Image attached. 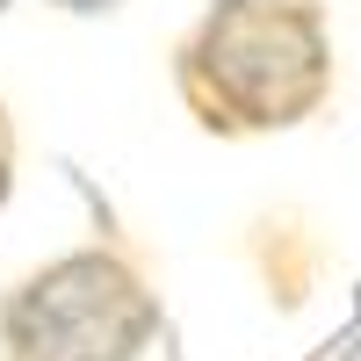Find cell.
<instances>
[{
  "label": "cell",
  "mask_w": 361,
  "mask_h": 361,
  "mask_svg": "<svg viewBox=\"0 0 361 361\" xmlns=\"http://www.w3.org/2000/svg\"><path fill=\"white\" fill-rule=\"evenodd\" d=\"M166 80L202 137H289L340 87L333 8L325 0H209L173 37Z\"/></svg>",
  "instance_id": "obj_1"
},
{
  "label": "cell",
  "mask_w": 361,
  "mask_h": 361,
  "mask_svg": "<svg viewBox=\"0 0 361 361\" xmlns=\"http://www.w3.org/2000/svg\"><path fill=\"white\" fill-rule=\"evenodd\" d=\"M159 347L166 296L116 224L0 282V361H152Z\"/></svg>",
  "instance_id": "obj_2"
},
{
  "label": "cell",
  "mask_w": 361,
  "mask_h": 361,
  "mask_svg": "<svg viewBox=\"0 0 361 361\" xmlns=\"http://www.w3.org/2000/svg\"><path fill=\"white\" fill-rule=\"evenodd\" d=\"M246 253H253V267H260V282H267V304L275 311H296L311 296V275H318V246L304 238V224L289 217H260L253 231H246Z\"/></svg>",
  "instance_id": "obj_3"
},
{
  "label": "cell",
  "mask_w": 361,
  "mask_h": 361,
  "mask_svg": "<svg viewBox=\"0 0 361 361\" xmlns=\"http://www.w3.org/2000/svg\"><path fill=\"white\" fill-rule=\"evenodd\" d=\"M15 188H22V123H15V102L0 94V217H8Z\"/></svg>",
  "instance_id": "obj_4"
},
{
  "label": "cell",
  "mask_w": 361,
  "mask_h": 361,
  "mask_svg": "<svg viewBox=\"0 0 361 361\" xmlns=\"http://www.w3.org/2000/svg\"><path fill=\"white\" fill-rule=\"evenodd\" d=\"M44 15H66V22H109V15H123L137 8V0H37Z\"/></svg>",
  "instance_id": "obj_5"
},
{
  "label": "cell",
  "mask_w": 361,
  "mask_h": 361,
  "mask_svg": "<svg viewBox=\"0 0 361 361\" xmlns=\"http://www.w3.org/2000/svg\"><path fill=\"white\" fill-rule=\"evenodd\" d=\"M8 15H15V0H0V22H8Z\"/></svg>",
  "instance_id": "obj_6"
}]
</instances>
